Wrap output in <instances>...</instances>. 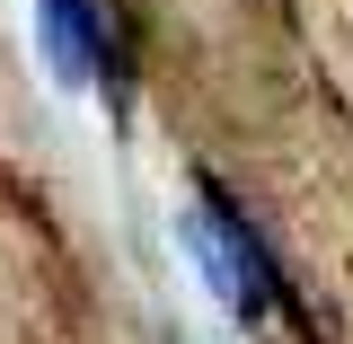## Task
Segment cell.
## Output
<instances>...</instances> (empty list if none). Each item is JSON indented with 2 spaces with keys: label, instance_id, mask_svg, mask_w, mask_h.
<instances>
[{
  "label": "cell",
  "instance_id": "obj_1",
  "mask_svg": "<svg viewBox=\"0 0 353 344\" xmlns=\"http://www.w3.org/2000/svg\"><path fill=\"white\" fill-rule=\"evenodd\" d=\"M185 239H194L212 292L239 309V318H265V309L283 301V274H274V256H265V239L248 230V212H230L221 194H203V203L185 212Z\"/></svg>",
  "mask_w": 353,
  "mask_h": 344
},
{
  "label": "cell",
  "instance_id": "obj_2",
  "mask_svg": "<svg viewBox=\"0 0 353 344\" xmlns=\"http://www.w3.org/2000/svg\"><path fill=\"white\" fill-rule=\"evenodd\" d=\"M36 27H44V53H53V80L62 88H88L97 71H115V18H106V0H36Z\"/></svg>",
  "mask_w": 353,
  "mask_h": 344
}]
</instances>
